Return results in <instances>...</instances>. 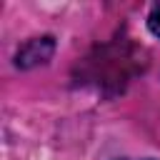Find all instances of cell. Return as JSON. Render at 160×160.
Instances as JSON below:
<instances>
[{
	"instance_id": "cell-1",
	"label": "cell",
	"mask_w": 160,
	"mask_h": 160,
	"mask_svg": "<svg viewBox=\"0 0 160 160\" xmlns=\"http://www.w3.org/2000/svg\"><path fill=\"white\" fill-rule=\"evenodd\" d=\"M52 52H55V40H52L50 35L32 38V40H28V42L18 50L15 65L22 68V70H28V68H35V65L48 62V60L52 58Z\"/></svg>"
},
{
	"instance_id": "cell-2",
	"label": "cell",
	"mask_w": 160,
	"mask_h": 160,
	"mask_svg": "<svg viewBox=\"0 0 160 160\" xmlns=\"http://www.w3.org/2000/svg\"><path fill=\"white\" fill-rule=\"evenodd\" d=\"M148 28H150V32H152V35H158V38H160V2H158V5H152L150 15H148Z\"/></svg>"
}]
</instances>
